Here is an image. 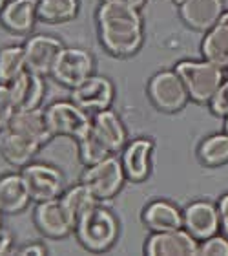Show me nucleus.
<instances>
[{
  "label": "nucleus",
  "instance_id": "obj_1",
  "mask_svg": "<svg viewBox=\"0 0 228 256\" xmlns=\"http://www.w3.org/2000/svg\"><path fill=\"white\" fill-rule=\"evenodd\" d=\"M102 46L115 57H130L143 46L144 26L137 8L102 2L97 11Z\"/></svg>",
  "mask_w": 228,
  "mask_h": 256
},
{
  "label": "nucleus",
  "instance_id": "obj_2",
  "mask_svg": "<svg viewBox=\"0 0 228 256\" xmlns=\"http://www.w3.org/2000/svg\"><path fill=\"white\" fill-rule=\"evenodd\" d=\"M175 72L185 82L190 99L201 104H208L223 84V68L210 60H181L175 66Z\"/></svg>",
  "mask_w": 228,
  "mask_h": 256
},
{
  "label": "nucleus",
  "instance_id": "obj_3",
  "mask_svg": "<svg viewBox=\"0 0 228 256\" xmlns=\"http://www.w3.org/2000/svg\"><path fill=\"white\" fill-rule=\"evenodd\" d=\"M75 230L79 242L88 251L102 252L115 244L119 236V224L108 208L95 205L77 222Z\"/></svg>",
  "mask_w": 228,
  "mask_h": 256
},
{
  "label": "nucleus",
  "instance_id": "obj_4",
  "mask_svg": "<svg viewBox=\"0 0 228 256\" xmlns=\"http://www.w3.org/2000/svg\"><path fill=\"white\" fill-rule=\"evenodd\" d=\"M44 114H46V121L53 136L71 138L77 141L84 138L93 124V119L88 116V112L77 106L73 101L53 102L44 110Z\"/></svg>",
  "mask_w": 228,
  "mask_h": 256
},
{
  "label": "nucleus",
  "instance_id": "obj_5",
  "mask_svg": "<svg viewBox=\"0 0 228 256\" xmlns=\"http://www.w3.org/2000/svg\"><path fill=\"white\" fill-rule=\"evenodd\" d=\"M126 180L122 161L115 156H108L106 160L90 165L82 174V183L91 188V192L99 198V202L115 198Z\"/></svg>",
  "mask_w": 228,
  "mask_h": 256
},
{
  "label": "nucleus",
  "instance_id": "obj_6",
  "mask_svg": "<svg viewBox=\"0 0 228 256\" xmlns=\"http://www.w3.org/2000/svg\"><path fill=\"white\" fill-rule=\"evenodd\" d=\"M148 96L154 106L161 112L174 114L185 108L190 96L177 72H159L150 79Z\"/></svg>",
  "mask_w": 228,
  "mask_h": 256
},
{
  "label": "nucleus",
  "instance_id": "obj_7",
  "mask_svg": "<svg viewBox=\"0 0 228 256\" xmlns=\"http://www.w3.org/2000/svg\"><path fill=\"white\" fill-rule=\"evenodd\" d=\"M42 143L24 128L7 123L0 130V154L9 165L26 166L37 156Z\"/></svg>",
  "mask_w": 228,
  "mask_h": 256
},
{
  "label": "nucleus",
  "instance_id": "obj_8",
  "mask_svg": "<svg viewBox=\"0 0 228 256\" xmlns=\"http://www.w3.org/2000/svg\"><path fill=\"white\" fill-rule=\"evenodd\" d=\"M22 176L26 180L29 196L37 203L55 200L64 190V176L57 166L44 165V163H29L24 166Z\"/></svg>",
  "mask_w": 228,
  "mask_h": 256
},
{
  "label": "nucleus",
  "instance_id": "obj_9",
  "mask_svg": "<svg viewBox=\"0 0 228 256\" xmlns=\"http://www.w3.org/2000/svg\"><path fill=\"white\" fill-rule=\"evenodd\" d=\"M35 224L44 236L48 238H66L77 227V222L68 210L62 198H55L38 203L35 210Z\"/></svg>",
  "mask_w": 228,
  "mask_h": 256
},
{
  "label": "nucleus",
  "instance_id": "obj_10",
  "mask_svg": "<svg viewBox=\"0 0 228 256\" xmlns=\"http://www.w3.org/2000/svg\"><path fill=\"white\" fill-rule=\"evenodd\" d=\"M51 75L60 84L75 88L93 75V57L88 50L64 48Z\"/></svg>",
  "mask_w": 228,
  "mask_h": 256
},
{
  "label": "nucleus",
  "instance_id": "obj_11",
  "mask_svg": "<svg viewBox=\"0 0 228 256\" xmlns=\"http://www.w3.org/2000/svg\"><path fill=\"white\" fill-rule=\"evenodd\" d=\"M115 96L112 80L102 75H90L84 82L71 88V101L86 112H99L110 108Z\"/></svg>",
  "mask_w": 228,
  "mask_h": 256
},
{
  "label": "nucleus",
  "instance_id": "obj_12",
  "mask_svg": "<svg viewBox=\"0 0 228 256\" xmlns=\"http://www.w3.org/2000/svg\"><path fill=\"white\" fill-rule=\"evenodd\" d=\"M26 64L29 72L42 75H51L58 57L62 54L64 44L51 35H33L24 46Z\"/></svg>",
  "mask_w": 228,
  "mask_h": 256
},
{
  "label": "nucleus",
  "instance_id": "obj_13",
  "mask_svg": "<svg viewBox=\"0 0 228 256\" xmlns=\"http://www.w3.org/2000/svg\"><path fill=\"white\" fill-rule=\"evenodd\" d=\"M199 240L186 229H174L155 232L146 244V254L150 256H190L197 254Z\"/></svg>",
  "mask_w": 228,
  "mask_h": 256
},
{
  "label": "nucleus",
  "instance_id": "obj_14",
  "mask_svg": "<svg viewBox=\"0 0 228 256\" xmlns=\"http://www.w3.org/2000/svg\"><path fill=\"white\" fill-rule=\"evenodd\" d=\"M183 224H185L183 227L196 240H207L221 227L219 208L208 202H194L183 210Z\"/></svg>",
  "mask_w": 228,
  "mask_h": 256
},
{
  "label": "nucleus",
  "instance_id": "obj_15",
  "mask_svg": "<svg viewBox=\"0 0 228 256\" xmlns=\"http://www.w3.org/2000/svg\"><path fill=\"white\" fill-rule=\"evenodd\" d=\"M181 18L196 32H208L223 16V0H183L179 4Z\"/></svg>",
  "mask_w": 228,
  "mask_h": 256
},
{
  "label": "nucleus",
  "instance_id": "obj_16",
  "mask_svg": "<svg viewBox=\"0 0 228 256\" xmlns=\"http://www.w3.org/2000/svg\"><path fill=\"white\" fill-rule=\"evenodd\" d=\"M38 0H11L0 11V22L7 32L27 35L38 20Z\"/></svg>",
  "mask_w": 228,
  "mask_h": 256
},
{
  "label": "nucleus",
  "instance_id": "obj_17",
  "mask_svg": "<svg viewBox=\"0 0 228 256\" xmlns=\"http://www.w3.org/2000/svg\"><path fill=\"white\" fill-rule=\"evenodd\" d=\"M154 143L150 139H135L122 152V166L130 182H144L152 170Z\"/></svg>",
  "mask_w": 228,
  "mask_h": 256
},
{
  "label": "nucleus",
  "instance_id": "obj_18",
  "mask_svg": "<svg viewBox=\"0 0 228 256\" xmlns=\"http://www.w3.org/2000/svg\"><path fill=\"white\" fill-rule=\"evenodd\" d=\"M9 90L16 110H31L40 106L46 94V84H44L42 75L26 70L11 82Z\"/></svg>",
  "mask_w": 228,
  "mask_h": 256
},
{
  "label": "nucleus",
  "instance_id": "obj_19",
  "mask_svg": "<svg viewBox=\"0 0 228 256\" xmlns=\"http://www.w3.org/2000/svg\"><path fill=\"white\" fill-rule=\"evenodd\" d=\"M31 196L22 174L0 176V210L2 214H16L29 205Z\"/></svg>",
  "mask_w": 228,
  "mask_h": 256
},
{
  "label": "nucleus",
  "instance_id": "obj_20",
  "mask_svg": "<svg viewBox=\"0 0 228 256\" xmlns=\"http://www.w3.org/2000/svg\"><path fill=\"white\" fill-rule=\"evenodd\" d=\"M205 59L218 64L221 68H228V11L207 32L201 44Z\"/></svg>",
  "mask_w": 228,
  "mask_h": 256
},
{
  "label": "nucleus",
  "instance_id": "obj_21",
  "mask_svg": "<svg viewBox=\"0 0 228 256\" xmlns=\"http://www.w3.org/2000/svg\"><path fill=\"white\" fill-rule=\"evenodd\" d=\"M143 222L150 230L154 232H165V230H174L183 227V210L175 207L174 203L157 200L152 202L144 208Z\"/></svg>",
  "mask_w": 228,
  "mask_h": 256
},
{
  "label": "nucleus",
  "instance_id": "obj_22",
  "mask_svg": "<svg viewBox=\"0 0 228 256\" xmlns=\"http://www.w3.org/2000/svg\"><path fill=\"white\" fill-rule=\"evenodd\" d=\"M93 130L101 136L106 144L112 148L113 154L121 152L124 148V144L128 141V132L124 123L121 121V118L117 116L113 110L106 108V110H99L93 116Z\"/></svg>",
  "mask_w": 228,
  "mask_h": 256
},
{
  "label": "nucleus",
  "instance_id": "obj_23",
  "mask_svg": "<svg viewBox=\"0 0 228 256\" xmlns=\"http://www.w3.org/2000/svg\"><path fill=\"white\" fill-rule=\"evenodd\" d=\"M26 70L27 64L24 46L11 44L0 48V84H11Z\"/></svg>",
  "mask_w": 228,
  "mask_h": 256
},
{
  "label": "nucleus",
  "instance_id": "obj_24",
  "mask_svg": "<svg viewBox=\"0 0 228 256\" xmlns=\"http://www.w3.org/2000/svg\"><path fill=\"white\" fill-rule=\"evenodd\" d=\"M205 166H223L228 163V132H219L203 139L197 150Z\"/></svg>",
  "mask_w": 228,
  "mask_h": 256
},
{
  "label": "nucleus",
  "instance_id": "obj_25",
  "mask_svg": "<svg viewBox=\"0 0 228 256\" xmlns=\"http://www.w3.org/2000/svg\"><path fill=\"white\" fill-rule=\"evenodd\" d=\"M79 0H38V18L49 24L73 20L79 13Z\"/></svg>",
  "mask_w": 228,
  "mask_h": 256
},
{
  "label": "nucleus",
  "instance_id": "obj_26",
  "mask_svg": "<svg viewBox=\"0 0 228 256\" xmlns=\"http://www.w3.org/2000/svg\"><path fill=\"white\" fill-rule=\"evenodd\" d=\"M62 202L66 203V207H68V210L75 218V222H79L88 210L95 207L99 198L91 192V188L88 185L79 183V185H75V187L68 188V190L64 192Z\"/></svg>",
  "mask_w": 228,
  "mask_h": 256
},
{
  "label": "nucleus",
  "instance_id": "obj_27",
  "mask_svg": "<svg viewBox=\"0 0 228 256\" xmlns=\"http://www.w3.org/2000/svg\"><path fill=\"white\" fill-rule=\"evenodd\" d=\"M79 148H80V160L88 166L95 165V163L106 160L108 156L113 154L112 148L106 144V141L93 130V126H91V130L86 134L84 138L79 139Z\"/></svg>",
  "mask_w": 228,
  "mask_h": 256
},
{
  "label": "nucleus",
  "instance_id": "obj_28",
  "mask_svg": "<svg viewBox=\"0 0 228 256\" xmlns=\"http://www.w3.org/2000/svg\"><path fill=\"white\" fill-rule=\"evenodd\" d=\"M197 254L203 256H228V238L227 236H210L199 244Z\"/></svg>",
  "mask_w": 228,
  "mask_h": 256
},
{
  "label": "nucleus",
  "instance_id": "obj_29",
  "mask_svg": "<svg viewBox=\"0 0 228 256\" xmlns=\"http://www.w3.org/2000/svg\"><path fill=\"white\" fill-rule=\"evenodd\" d=\"M16 114L15 101L11 96L9 84H0V130L9 123Z\"/></svg>",
  "mask_w": 228,
  "mask_h": 256
},
{
  "label": "nucleus",
  "instance_id": "obj_30",
  "mask_svg": "<svg viewBox=\"0 0 228 256\" xmlns=\"http://www.w3.org/2000/svg\"><path fill=\"white\" fill-rule=\"evenodd\" d=\"M212 112L219 118H227L228 116V79L223 80V84L219 86V90L216 92V96L212 97V101L208 102Z\"/></svg>",
  "mask_w": 228,
  "mask_h": 256
},
{
  "label": "nucleus",
  "instance_id": "obj_31",
  "mask_svg": "<svg viewBox=\"0 0 228 256\" xmlns=\"http://www.w3.org/2000/svg\"><path fill=\"white\" fill-rule=\"evenodd\" d=\"M219 208V218H221V227H223L225 236L228 238V194H225L218 203Z\"/></svg>",
  "mask_w": 228,
  "mask_h": 256
},
{
  "label": "nucleus",
  "instance_id": "obj_32",
  "mask_svg": "<svg viewBox=\"0 0 228 256\" xmlns=\"http://www.w3.org/2000/svg\"><path fill=\"white\" fill-rule=\"evenodd\" d=\"M11 246H13V238L5 229H0V254H7L11 252Z\"/></svg>",
  "mask_w": 228,
  "mask_h": 256
},
{
  "label": "nucleus",
  "instance_id": "obj_33",
  "mask_svg": "<svg viewBox=\"0 0 228 256\" xmlns=\"http://www.w3.org/2000/svg\"><path fill=\"white\" fill-rule=\"evenodd\" d=\"M18 252H20V254H37V256H40V254H46V252H48V249H46L44 246H40V244H31V246L22 247Z\"/></svg>",
  "mask_w": 228,
  "mask_h": 256
},
{
  "label": "nucleus",
  "instance_id": "obj_34",
  "mask_svg": "<svg viewBox=\"0 0 228 256\" xmlns=\"http://www.w3.org/2000/svg\"><path fill=\"white\" fill-rule=\"evenodd\" d=\"M102 2H113V4L130 6V8H137V10L146 4V0H102Z\"/></svg>",
  "mask_w": 228,
  "mask_h": 256
},
{
  "label": "nucleus",
  "instance_id": "obj_35",
  "mask_svg": "<svg viewBox=\"0 0 228 256\" xmlns=\"http://www.w3.org/2000/svg\"><path fill=\"white\" fill-rule=\"evenodd\" d=\"M7 2H9V0H0V11L4 10V8H5V4H7Z\"/></svg>",
  "mask_w": 228,
  "mask_h": 256
},
{
  "label": "nucleus",
  "instance_id": "obj_36",
  "mask_svg": "<svg viewBox=\"0 0 228 256\" xmlns=\"http://www.w3.org/2000/svg\"><path fill=\"white\" fill-rule=\"evenodd\" d=\"M225 132H228V116L225 118Z\"/></svg>",
  "mask_w": 228,
  "mask_h": 256
},
{
  "label": "nucleus",
  "instance_id": "obj_37",
  "mask_svg": "<svg viewBox=\"0 0 228 256\" xmlns=\"http://www.w3.org/2000/svg\"><path fill=\"white\" fill-rule=\"evenodd\" d=\"M0 229H2V210H0Z\"/></svg>",
  "mask_w": 228,
  "mask_h": 256
},
{
  "label": "nucleus",
  "instance_id": "obj_38",
  "mask_svg": "<svg viewBox=\"0 0 228 256\" xmlns=\"http://www.w3.org/2000/svg\"><path fill=\"white\" fill-rule=\"evenodd\" d=\"M174 2H175V4H177V6H179L181 2H183V0H174Z\"/></svg>",
  "mask_w": 228,
  "mask_h": 256
}]
</instances>
